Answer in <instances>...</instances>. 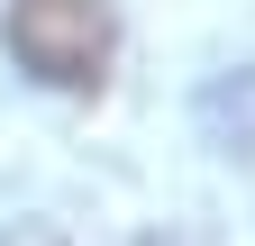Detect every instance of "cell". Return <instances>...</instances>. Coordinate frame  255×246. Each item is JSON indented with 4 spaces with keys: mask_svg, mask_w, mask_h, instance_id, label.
Segmentation results:
<instances>
[{
    "mask_svg": "<svg viewBox=\"0 0 255 246\" xmlns=\"http://www.w3.org/2000/svg\"><path fill=\"white\" fill-rule=\"evenodd\" d=\"M9 55L46 91H101L119 55V9L110 0H9Z\"/></svg>",
    "mask_w": 255,
    "mask_h": 246,
    "instance_id": "cell-1",
    "label": "cell"
},
{
    "mask_svg": "<svg viewBox=\"0 0 255 246\" xmlns=\"http://www.w3.org/2000/svg\"><path fill=\"white\" fill-rule=\"evenodd\" d=\"M0 246H64V228H46V219H18L9 237H0Z\"/></svg>",
    "mask_w": 255,
    "mask_h": 246,
    "instance_id": "cell-2",
    "label": "cell"
},
{
    "mask_svg": "<svg viewBox=\"0 0 255 246\" xmlns=\"http://www.w3.org/2000/svg\"><path fill=\"white\" fill-rule=\"evenodd\" d=\"M146 246H210V237H191V228H164V237H146Z\"/></svg>",
    "mask_w": 255,
    "mask_h": 246,
    "instance_id": "cell-3",
    "label": "cell"
}]
</instances>
